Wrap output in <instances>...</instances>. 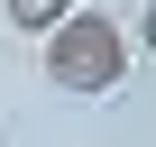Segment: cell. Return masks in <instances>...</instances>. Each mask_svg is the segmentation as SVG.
<instances>
[{"label":"cell","instance_id":"6da1fadb","mask_svg":"<svg viewBox=\"0 0 156 147\" xmlns=\"http://www.w3.org/2000/svg\"><path fill=\"white\" fill-rule=\"evenodd\" d=\"M119 74H129V37L110 9H73L46 28V83L55 92H119Z\"/></svg>","mask_w":156,"mask_h":147},{"label":"cell","instance_id":"7a4b0ae2","mask_svg":"<svg viewBox=\"0 0 156 147\" xmlns=\"http://www.w3.org/2000/svg\"><path fill=\"white\" fill-rule=\"evenodd\" d=\"M0 9H9V28H19V37H46V28L73 9V0H0Z\"/></svg>","mask_w":156,"mask_h":147},{"label":"cell","instance_id":"3957f363","mask_svg":"<svg viewBox=\"0 0 156 147\" xmlns=\"http://www.w3.org/2000/svg\"><path fill=\"white\" fill-rule=\"evenodd\" d=\"M138 37H147V55H156V0H147V19H138Z\"/></svg>","mask_w":156,"mask_h":147}]
</instances>
